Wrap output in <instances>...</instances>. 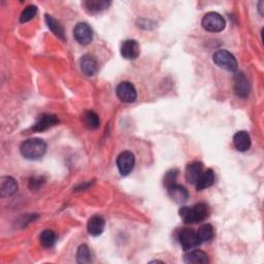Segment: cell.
<instances>
[{
    "label": "cell",
    "mask_w": 264,
    "mask_h": 264,
    "mask_svg": "<svg viewBox=\"0 0 264 264\" xmlns=\"http://www.w3.org/2000/svg\"><path fill=\"white\" fill-rule=\"evenodd\" d=\"M74 36L78 43L86 45L93 39V31L87 23H78L74 29Z\"/></svg>",
    "instance_id": "cell-8"
},
{
    "label": "cell",
    "mask_w": 264,
    "mask_h": 264,
    "mask_svg": "<svg viewBox=\"0 0 264 264\" xmlns=\"http://www.w3.org/2000/svg\"><path fill=\"white\" fill-rule=\"evenodd\" d=\"M263 4H264V2H263V1H260V3H259V10H260V15H261V16H263V14H262V9H263V8H262V5H263Z\"/></svg>",
    "instance_id": "cell-29"
},
{
    "label": "cell",
    "mask_w": 264,
    "mask_h": 264,
    "mask_svg": "<svg viewBox=\"0 0 264 264\" xmlns=\"http://www.w3.org/2000/svg\"><path fill=\"white\" fill-rule=\"evenodd\" d=\"M214 62L228 72H235L237 70V61L235 57L226 50H219L217 51L213 56Z\"/></svg>",
    "instance_id": "cell-3"
},
{
    "label": "cell",
    "mask_w": 264,
    "mask_h": 264,
    "mask_svg": "<svg viewBox=\"0 0 264 264\" xmlns=\"http://www.w3.org/2000/svg\"><path fill=\"white\" fill-rule=\"evenodd\" d=\"M88 232L92 236L100 235L106 227V221L100 216H93L88 222Z\"/></svg>",
    "instance_id": "cell-15"
},
{
    "label": "cell",
    "mask_w": 264,
    "mask_h": 264,
    "mask_svg": "<svg viewBox=\"0 0 264 264\" xmlns=\"http://www.w3.org/2000/svg\"><path fill=\"white\" fill-rule=\"evenodd\" d=\"M76 261L77 263H81V264L92 262L91 253L87 245H81L78 247L77 253H76Z\"/></svg>",
    "instance_id": "cell-25"
},
{
    "label": "cell",
    "mask_w": 264,
    "mask_h": 264,
    "mask_svg": "<svg viewBox=\"0 0 264 264\" xmlns=\"http://www.w3.org/2000/svg\"><path fill=\"white\" fill-rule=\"evenodd\" d=\"M184 261L185 263H190V264H204L209 262V257L208 254L204 253L203 251L200 250H195L188 253L185 258H184Z\"/></svg>",
    "instance_id": "cell-19"
},
{
    "label": "cell",
    "mask_w": 264,
    "mask_h": 264,
    "mask_svg": "<svg viewBox=\"0 0 264 264\" xmlns=\"http://www.w3.org/2000/svg\"><path fill=\"white\" fill-rule=\"evenodd\" d=\"M134 155L129 151L121 153L117 159V166L122 176H128L134 167Z\"/></svg>",
    "instance_id": "cell-7"
},
{
    "label": "cell",
    "mask_w": 264,
    "mask_h": 264,
    "mask_svg": "<svg viewBox=\"0 0 264 264\" xmlns=\"http://www.w3.org/2000/svg\"><path fill=\"white\" fill-rule=\"evenodd\" d=\"M179 242L184 251H190L201 244L197 232L191 228L182 229L179 233Z\"/></svg>",
    "instance_id": "cell-5"
},
{
    "label": "cell",
    "mask_w": 264,
    "mask_h": 264,
    "mask_svg": "<svg viewBox=\"0 0 264 264\" xmlns=\"http://www.w3.org/2000/svg\"><path fill=\"white\" fill-rule=\"evenodd\" d=\"M18 191V183L11 177H2L0 179V195L1 197H8Z\"/></svg>",
    "instance_id": "cell-12"
},
{
    "label": "cell",
    "mask_w": 264,
    "mask_h": 264,
    "mask_svg": "<svg viewBox=\"0 0 264 264\" xmlns=\"http://www.w3.org/2000/svg\"><path fill=\"white\" fill-rule=\"evenodd\" d=\"M110 4V1H105V0H89L84 3L86 9L91 14L101 13V11L107 9Z\"/></svg>",
    "instance_id": "cell-20"
},
{
    "label": "cell",
    "mask_w": 264,
    "mask_h": 264,
    "mask_svg": "<svg viewBox=\"0 0 264 264\" xmlns=\"http://www.w3.org/2000/svg\"><path fill=\"white\" fill-rule=\"evenodd\" d=\"M181 219L186 224H194L197 222L204 221L209 217L210 210L209 206L203 202L196 203L192 208L189 206H183L179 211Z\"/></svg>",
    "instance_id": "cell-1"
},
{
    "label": "cell",
    "mask_w": 264,
    "mask_h": 264,
    "mask_svg": "<svg viewBox=\"0 0 264 264\" xmlns=\"http://www.w3.org/2000/svg\"><path fill=\"white\" fill-rule=\"evenodd\" d=\"M42 183H43V180L41 178H32L30 180L29 186L31 189H37L42 185Z\"/></svg>",
    "instance_id": "cell-28"
},
{
    "label": "cell",
    "mask_w": 264,
    "mask_h": 264,
    "mask_svg": "<svg viewBox=\"0 0 264 264\" xmlns=\"http://www.w3.org/2000/svg\"><path fill=\"white\" fill-rule=\"evenodd\" d=\"M57 242V236H56V233L52 230H49V229H47V230L42 231V233L40 234V244L44 247V248H52L55 246Z\"/></svg>",
    "instance_id": "cell-24"
},
{
    "label": "cell",
    "mask_w": 264,
    "mask_h": 264,
    "mask_svg": "<svg viewBox=\"0 0 264 264\" xmlns=\"http://www.w3.org/2000/svg\"><path fill=\"white\" fill-rule=\"evenodd\" d=\"M233 144L236 150L246 152L251 147V137L247 131H238L233 136Z\"/></svg>",
    "instance_id": "cell-17"
},
{
    "label": "cell",
    "mask_w": 264,
    "mask_h": 264,
    "mask_svg": "<svg viewBox=\"0 0 264 264\" xmlns=\"http://www.w3.org/2000/svg\"><path fill=\"white\" fill-rule=\"evenodd\" d=\"M116 93L119 99L126 103L134 102L137 97L135 87L130 82L120 83L116 89Z\"/></svg>",
    "instance_id": "cell-6"
},
{
    "label": "cell",
    "mask_w": 264,
    "mask_h": 264,
    "mask_svg": "<svg viewBox=\"0 0 264 264\" xmlns=\"http://www.w3.org/2000/svg\"><path fill=\"white\" fill-rule=\"evenodd\" d=\"M45 23H47L49 29H51V31L55 34L57 38L64 39V36H65L64 28L58 21L54 19L50 15H45Z\"/></svg>",
    "instance_id": "cell-21"
},
{
    "label": "cell",
    "mask_w": 264,
    "mask_h": 264,
    "mask_svg": "<svg viewBox=\"0 0 264 264\" xmlns=\"http://www.w3.org/2000/svg\"><path fill=\"white\" fill-rule=\"evenodd\" d=\"M20 151L23 157L29 160H38L47 152V144L39 139H30L22 144Z\"/></svg>",
    "instance_id": "cell-2"
},
{
    "label": "cell",
    "mask_w": 264,
    "mask_h": 264,
    "mask_svg": "<svg viewBox=\"0 0 264 264\" xmlns=\"http://www.w3.org/2000/svg\"><path fill=\"white\" fill-rule=\"evenodd\" d=\"M201 24L205 30L210 32H220L225 28L226 23L220 14L211 11L203 17Z\"/></svg>",
    "instance_id": "cell-4"
},
{
    "label": "cell",
    "mask_w": 264,
    "mask_h": 264,
    "mask_svg": "<svg viewBox=\"0 0 264 264\" xmlns=\"http://www.w3.org/2000/svg\"><path fill=\"white\" fill-rule=\"evenodd\" d=\"M81 70L87 76L94 75L98 72L97 60L91 55H84L81 59Z\"/></svg>",
    "instance_id": "cell-13"
},
{
    "label": "cell",
    "mask_w": 264,
    "mask_h": 264,
    "mask_svg": "<svg viewBox=\"0 0 264 264\" xmlns=\"http://www.w3.org/2000/svg\"><path fill=\"white\" fill-rule=\"evenodd\" d=\"M140 44L134 39L125 40L121 45V55L127 60H135L140 56Z\"/></svg>",
    "instance_id": "cell-9"
},
{
    "label": "cell",
    "mask_w": 264,
    "mask_h": 264,
    "mask_svg": "<svg viewBox=\"0 0 264 264\" xmlns=\"http://www.w3.org/2000/svg\"><path fill=\"white\" fill-rule=\"evenodd\" d=\"M234 90H235L236 95L239 97H242V98L248 97V95L250 93V83L243 73L237 74L235 75Z\"/></svg>",
    "instance_id": "cell-14"
},
{
    "label": "cell",
    "mask_w": 264,
    "mask_h": 264,
    "mask_svg": "<svg viewBox=\"0 0 264 264\" xmlns=\"http://www.w3.org/2000/svg\"><path fill=\"white\" fill-rule=\"evenodd\" d=\"M203 173V165L200 162L190 163L185 170V177L188 183L196 184Z\"/></svg>",
    "instance_id": "cell-16"
},
{
    "label": "cell",
    "mask_w": 264,
    "mask_h": 264,
    "mask_svg": "<svg viewBox=\"0 0 264 264\" xmlns=\"http://www.w3.org/2000/svg\"><path fill=\"white\" fill-rule=\"evenodd\" d=\"M214 183H215V173L212 169H208L203 171L195 185H196V189L198 191H201L206 188L212 187L214 185Z\"/></svg>",
    "instance_id": "cell-18"
},
{
    "label": "cell",
    "mask_w": 264,
    "mask_h": 264,
    "mask_svg": "<svg viewBox=\"0 0 264 264\" xmlns=\"http://www.w3.org/2000/svg\"><path fill=\"white\" fill-rule=\"evenodd\" d=\"M167 192L171 200L179 204L185 203L189 198V193L187 189L181 185H178V184H175V185L167 188Z\"/></svg>",
    "instance_id": "cell-11"
},
{
    "label": "cell",
    "mask_w": 264,
    "mask_h": 264,
    "mask_svg": "<svg viewBox=\"0 0 264 264\" xmlns=\"http://www.w3.org/2000/svg\"><path fill=\"white\" fill-rule=\"evenodd\" d=\"M84 121L87 127L90 129H96L100 125V120H99L98 114L93 111H87L85 113Z\"/></svg>",
    "instance_id": "cell-23"
},
{
    "label": "cell",
    "mask_w": 264,
    "mask_h": 264,
    "mask_svg": "<svg viewBox=\"0 0 264 264\" xmlns=\"http://www.w3.org/2000/svg\"><path fill=\"white\" fill-rule=\"evenodd\" d=\"M37 14H38V7L36 5H28L24 10H23V13L20 17V21L21 23L29 22L37 16Z\"/></svg>",
    "instance_id": "cell-26"
},
{
    "label": "cell",
    "mask_w": 264,
    "mask_h": 264,
    "mask_svg": "<svg viewBox=\"0 0 264 264\" xmlns=\"http://www.w3.org/2000/svg\"><path fill=\"white\" fill-rule=\"evenodd\" d=\"M59 123L58 118H57L55 114H49V113H43L40 114L37 122L34 123L32 126V129L34 131H44L49 129L50 127H53V126L57 125Z\"/></svg>",
    "instance_id": "cell-10"
},
{
    "label": "cell",
    "mask_w": 264,
    "mask_h": 264,
    "mask_svg": "<svg viewBox=\"0 0 264 264\" xmlns=\"http://www.w3.org/2000/svg\"><path fill=\"white\" fill-rule=\"evenodd\" d=\"M178 173H179L178 169H170L165 174L163 182H164V186L166 188H169L170 186L175 185L177 181V177H178Z\"/></svg>",
    "instance_id": "cell-27"
},
{
    "label": "cell",
    "mask_w": 264,
    "mask_h": 264,
    "mask_svg": "<svg viewBox=\"0 0 264 264\" xmlns=\"http://www.w3.org/2000/svg\"><path fill=\"white\" fill-rule=\"evenodd\" d=\"M196 232L200 243L210 242V240L214 237V228L210 224L201 225Z\"/></svg>",
    "instance_id": "cell-22"
}]
</instances>
